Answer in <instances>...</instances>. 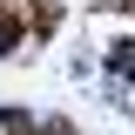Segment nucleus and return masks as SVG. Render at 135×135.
I'll return each mask as SVG.
<instances>
[{
  "label": "nucleus",
  "mask_w": 135,
  "mask_h": 135,
  "mask_svg": "<svg viewBox=\"0 0 135 135\" xmlns=\"http://www.w3.org/2000/svg\"><path fill=\"white\" fill-rule=\"evenodd\" d=\"M7 47H14V20H0V54H7Z\"/></svg>",
  "instance_id": "nucleus-1"
}]
</instances>
